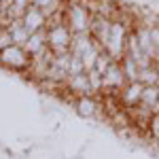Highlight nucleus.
<instances>
[{"label":"nucleus","instance_id":"obj_4","mask_svg":"<svg viewBox=\"0 0 159 159\" xmlns=\"http://www.w3.org/2000/svg\"><path fill=\"white\" fill-rule=\"evenodd\" d=\"M74 110L76 115L85 117V119H106L102 115V102L98 100V96H83L74 102Z\"/></svg>","mask_w":159,"mask_h":159},{"label":"nucleus","instance_id":"obj_6","mask_svg":"<svg viewBox=\"0 0 159 159\" xmlns=\"http://www.w3.org/2000/svg\"><path fill=\"white\" fill-rule=\"evenodd\" d=\"M66 87H68V91L74 93L76 98H83V96H96L93 89H91V83H89L87 72L68 76V79H66Z\"/></svg>","mask_w":159,"mask_h":159},{"label":"nucleus","instance_id":"obj_5","mask_svg":"<svg viewBox=\"0 0 159 159\" xmlns=\"http://www.w3.org/2000/svg\"><path fill=\"white\" fill-rule=\"evenodd\" d=\"M144 87L147 85H142L140 81L127 83V85L119 91L121 104L125 106V108H132V106H136V104H140V102H142V93H144Z\"/></svg>","mask_w":159,"mask_h":159},{"label":"nucleus","instance_id":"obj_7","mask_svg":"<svg viewBox=\"0 0 159 159\" xmlns=\"http://www.w3.org/2000/svg\"><path fill=\"white\" fill-rule=\"evenodd\" d=\"M21 21H24V25L34 34V32H40V30H47V15L40 11V9H36V7H28V11L24 13V17H21Z\"/></svg>","mask_w":159,"mask_h":159},{"label":"nucleus","instance_id":"obj_10","mask_svg":"<svg viewBox=\"0 0 159 159\" xmlns=\"http://www.w3.org/2000/svg\"><path fill=\"white\" fill-rule=\"evenodd\" d=\"M142 104L153 112H159V85H147L142 93Z\"/></svg>","mask_w":159,"mask_h":159},{"label":"nucleus","instance_id":"obj_12","mask_svg":"<svg viewBox=\"0 0 159 159\" xmlns=\"http://www.w3.org/2000/svg\"><path fill=\"white\" fill-rule=\"evenodd\" d=\"M121 66H123V72L127 76V83H132V81H138V74H140V66L136 64L129 55H125L121 60Z\"/></svg>","mask_w":159,"mask_h":159},{"label":"nucleus","instance_id":"obj_3","mask_svg":"<svg viewBox=\"0 0 159 159\" xmlns=\"http://www.w3.org/2000/svg\"><path fill=\"white\" fill-rule=\"evenodd\" d=\"M0 66L7 68V70H13V72H21L25 74L28 68L32 66V55L19 47V45H11L9 49L0 51Z\"/></svg>","mask_w":159,"mask_h":159},{"label":"nucleus","instance_id":"obj_11","mask_svg":"<svg viewBox=\"0 0 159 159\" xmlns=\"http://www.w3.org/2000/svg\"><path fill=\"white\" fill-rule=\"evenodd\" d=\"M138 81L142 85H159V66L157 64H151L147 68H140Z\"/></svg>","mask_w":159,"mask_h":159},{"label":"nucleus","instance_id":"obj_2","mask_svg":"<svg viewBox=\"0 0 159 159\" xmlns=\"http://www.w3.org/2000/svg\"><path fill=\"white\" fill-rule=\"evenodd\" d=\"M72 30L64 24H55L47 28V43L53 55H68L70 53V45H72Z\"/></svg>","mask_w":159,"mask_h":159},{"label":"nucleus","instance_id":"obj_8","mask_svg":"<svg viewBox=\"0 0 159 159\" xmlns=\"http://www.w3.org/2000/svg\"><path fill=\"white\" fill-rule=\"evenodd\" d=\"M32 57H36V55H40V53H45V51L49 49V43H47V30H40V32H34L32 36H30V40L25 43L24 47Z\"/></svg>","mask_w":159,"mask_h":159},{"label":"nucleus","instance_id":"obj_13","mask_svg":"<svg viewBox=\"0 0 159 159\" xmlns=\"http://www.w3.org/2000/svg\"><path fill=\"white\" fill-rule=\"evenodd\" d=\"M60 4H61V0H32V7L40 9L47 17H49L51 13L57 11V9H60Z\"/></svg>","mask_w":159,"mask_h":159},{"label":"nucleus","instance_id":"obj_1","mask_svg":"<svg viewBox=\"0 0 159 159\" xmlns=\"http://www.w3.org/2000/svg\"><path fill=\"white\" fill-rule=\"evenodd\" d=\"M93 13L89 11L85 0H66L64 9V24L72 30V34H83L91 30Z\"/></svg>","mask_w":159,"mask_h":159},{"label":"nucleus","instance_id":"obj_9","mask_svg":"<svg viewBox=\"0 0 159 159\" xmlns=\"http://www.w3.org/2000/svg\"><path fill=\"white\" fill-rule=\"evenodd\" d=\"M9 30H11L13 43H15V45H19V47H25V43L30 40V36H32V32L24 25L21 19H15V21L9 25Z\"/></svg>","mask_w":159,"mask_h":159},{"label":"nucleus","instance_id":"obj_15","mask_svg":"<svg viewBox=\"0 0 159 159\" xmlns=\"http://www.w3.org/2000/svg\"><path fill=\"white\" fill-rule=\"evenodd\" d=\"M11 45H15L13 43V36H11V30L7 25H0V51L9 49Z\"/></svg>","mask_w":159,"mask_h":159},{"label":"nucleus","instance_id":"obj_14","mask_svg":"<svg viewBox=\"0 0 159 159\" xmlns=\"http://www.w3.org/2000/svg\"><path fill=\"white\" fill-rule=\"evenodd\" d=\"M83 72H87L83 60H81L79 55H70V64H68V76H72V74H83Z\"/></svg>","mask_w":159,"mask_h":159}]
</instances>
